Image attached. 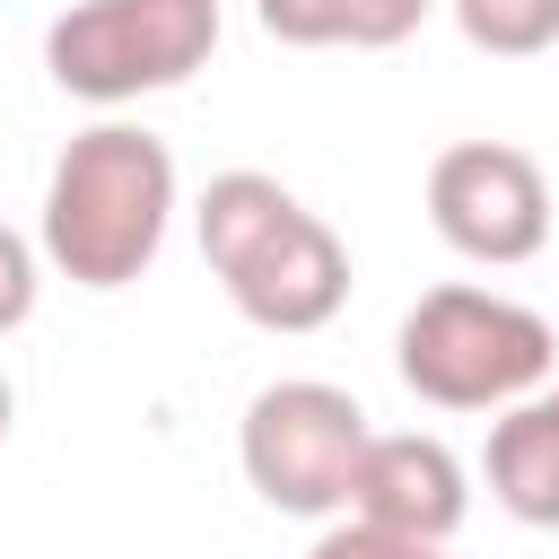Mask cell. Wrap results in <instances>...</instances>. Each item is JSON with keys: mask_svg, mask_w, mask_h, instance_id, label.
Here are the masks:
<instances>
[{"mask_svg": "<svg viewBox=\"0 0 559 559\" xmlns=\"http://www.w3.org/2000/svg\"><path fill=\"white\" fill-rule=\"evenodd\" d=\"M306 559H419V542H393V533H376V524L349 515V524H332Z\"/></svg>", "mask_w": 559, "mask_h": 559, "instance_id": "13", "label": "cell"}, {"mask_svg": "<svg viewBox=\"0 0 559 559\" xmlns=\"http://www.w3.org/2000/svg\"><path fill=\"white\" fill-rule=\"evenodd\" d=\"M454 17H463V35L480 52H507V61H524V52H542L559 35L550 0H454Z\"/></svg>", "mask_w": 559, "mask_h": 559, "instance_id": "11", "label": "cell"}, {"mask_svg": "<svg viewBox=\"0 0 559 559\" xmlns=\"http://www.w3.org/2000/svg\"><path fill=\"white\" fill-rule=\"evenodd\" d=\"M393 367L419 402L437 411H515L533 384H550L559 367V332L489 288H428L402 314Z\"/></svg>", "mask_w": 559, "mask_h": 559, "instance_id": "2", "label": "cell"}, {"mask_svg": "<svg viewBox=\"0 0 559 559\" xmlns=\"http://www.w3.org/2000/svg\"><path fill=\"white\" fill-rule=\"evenodd\" d=\"M480 472H489V498H498L515 524L559 533V419H550V402H515V411L489 428Z\"/></svg>", "mask_w": 559, "mask_h": 559, "instance_id": "8", "label": "cell"}, {"mask_svg": "<svg viewBox=\"0 0 559 559\" xmlns=\"http://www.w3.org/2000/svg\"><path fill=\"white\" fill-rule=\"evenodd\" d=\"M550 419H559V393H550Z\"/></svg>", "mask_w": 559, "mask_h": 559, "instance_id": "15", "label": "cell"}, {"mask_svg": "<svg viewBox=\"0 0 559 559\" xmlns=\"http://www.w3.org/2000/svg\"><path fill=\"white\" fill-rule=\"evenodd\" d=\"M26 314H35V245L0 227V332H17Z\"/></svg>", "mask_w": 559, "mask_h": 559, "instance_id": "12", "label": "cell"}, {"mask_svg": "<svg viewBox=\"0 0 559 559\" xmlns=\"http://www.w3.org/2000/svg\"><path fill=\"white\" fill-rule=\"evenodd\" d=\"M175 218V157L131 122H96L52 157L44 183V253L79 288H131Z\"/></svg>", "mask_w": 559, "mask_h": 559, "instance_id": "1", "label": "cell"}, {"mask_svg": "<svg viewBox=\"0 0 559 559\" xmlns=\"http://www.w3.org/2000/svg\"><path fill=\"white\" fill-rule=\"evenodd\" d=\"M550 9H559V0H550Z\"/></svg>", "mask_w": 559, "mask_h": 559, "instance_id": "17", "label": "cell"}, {"mask_svg": "<svg viewBox=\"0 0 559 559\" xmlns=\"http://www.w3.org/2000/svg\"><path fill=\"white\" fill-rule=\"evenodd\" d=\"M227 297H236V314L262 323V332H323V323L349 306V253H341V236H332L314 210H297L280 236H262V245L227 271Z\"/></svg>", "mask_w": 559, "mask_h": 559, "instance_id": "6", "label": "cell"}, {"mask_svg": "<svg viewBox=\"0 0 559 559\" xmlns=\"http://www.w3.org/2000/svg\"><path fill=\"white\" fill-rule=\"evenodd\" d=\"M428 218H437V236L463 262L507 271V262L542 253V236H550V183L507 140H454L428 166Z\"/></svg>", "mask_w": 559, "mask_h": 559, "instance_id": "5", "label": "cell"}, {"mask_svg": "<svg viewBox=\"0 0 559 559\" xmlns=\"http://www.w3.org/2000/svg\"><path fill=\"white\" fill-rule=\"evenodd\" d=\"M419 559H437V550H419Z\"/></svg>", "mask_w": 559, "mask_h": 559, "instance_id": "16", "label": "cell"}, {"mask_svg": "<svg viewBox=\"0 0 559 559\" xmlns=\"http://www.w3.org/2000/svg\"><path fill=\"white\" fill-rule=\"evenodd\" d=\"M367 437L376 428H367V411L341 384H306L297 376V384L253 393L236 454H245V480H253L262 507H280V515H341Z\"/></svg>", "mask_w": 559, "mask_h": 559, "instance_id": "4", "label": "cell"}, {"mask_svg": "<svg viewBox=\"0 0 559 559\" xmlns=\"http://www.w3.org/2000/svg\"><path fill=\"white\" fill-rule=\"evenodd\" d=\"M9 411H17V402H9V376H0V437H9Z\"/></svg>", "mask_w": 559, "mask_h": 559, "instance_id": "14", "label": "cell"}, {"mask_svg": "<svg viewBox=\"0 0 559 559\" xmlns=\"http://www.w3.org/2000/svg\"><path fill=\"white\" fill-rule=\"evenodd\" d=\"M463 507H472L463 463H454L437 437H367L358 480H349V515H358V524L437 550V542L463 524Z\"/></svg>", "mask_w": 559, "mask_h": 559, "instance_id": "7", "label": "cell"}, {"mask_svg": "<svg viewBox=\"0 0 559 559\" xmlns=\"http://www.w3.org/2000/svg\"><path fill=\"white\" fill-rule=\"evenodd\" d=\"M297 218V192L288 183H271V175H253V166H236V175H218L210 192H201V262L227 280L262 236H280Z\"/></svg>", "mask_w": 559, "mask_h": 559, "instance_id": "10", "label": "cell"}, {"mask_svg": "<svg viewBox=\"0 0 559 559\" xmlns=\"http://www.w3.org/2000/svg\"><path fill=\"white\" fill-rule=\"evenodd\" d=\"M218 52V0H79L44 35V70L61 96L131 105L183 87Z\"/></svg>", "mask_w": 559, "mask_h": 559, "instance_id": "3", "label": "cell"}, {"mask_svg": "<svg viewBox=\"0 0 559 559\" xmlns=\"http://www.w3.org/2000/svg\"><path fill=\"white\" fill-rule=\"evenodd\" d=\"M271 44H349V52H393L428 26V0H253Z\"/></svg>", "mask_w": 559, "mask_h": 559, "instance_id": "9", "label": "cell"}]
</instances>
